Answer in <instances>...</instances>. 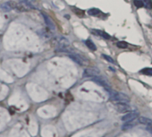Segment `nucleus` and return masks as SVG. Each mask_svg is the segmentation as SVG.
<instances>
[{"mask_svg":"<svg viewBox=\"0 0 152 137\" xmlns=\"http://www.w3.org/2000/svg\"><path fill=\"white\" fill-rule=\"evenodd\" d=\"M83 75L85 77H97L99 76V71L96 68H87L84 70Z\"/></svg>","mask_w":152,"mask_h":137,"instance_id":"nucleus-5","label":"nucleus"},{"mask_svg":"<svg viewBox=\"0 0 152 137\" xmlns=\"http://www.w3.org/2000/svg\"><path fill=\"white\" fill-rule=\"evenodd\" d=\"M88 14L90 15H92V16H96V15H99L100 14V10L98 9V8H91L88 11Z\"/></svg>","mask_w":152,"mask_h":137,"instance_id":"nucleus-13","label":"nucleus"},{"mask_svg":"<svg viewBox=\"0 0 152 137\" xmlns=\"http://www.w3.org/2000/svg\"><path fill=\"white\" fill-rule=\"evenodd\" d=\"M69 57H70L71 59H72L73 61H75L77 64H81V65H84V64H87L86 60H85L82 56H80V55H78V54L70 53V54H69Z\"/></svg>","mask_w":152,"mask_h":137,"instance_id":"nucleus-3","label":"nucleus"},{"mask_svg":"<svg viewBox=\"0 0 152 137\" xmlns=\"http://www.w3.org/2000/svg\"><path fill=\"white\" fill-rule=\"evenodd\" d=\"M85 43H86L87 47H88L90 49H91V50H96V49H97V48H96L95 44H94L91 40H87L85 41Z\"/></svg>","mask_w":152,"mask_h":137,"instance_id":"nucleus-15","label":"nucleus"},{"mask_svg":"<svg viewBox=\"0 0 152 137\" xmlns=\"http://www.w3.org/2000/svg\"><path fill=\"white\" fill-rule=\"evenodd\" d=\"M115 108L120 113H125V112L132 110V108L129 106L128 103H116L115 105Z\"/></svg>","mask_w":152,"mask_h":137,"instance_id":"nucleus-4","label":"nucleus"},{"mask_svg":"<svg viewBox=\"0 0 152 137\" xmlns=\"http://www.w3.org/2000/svg\"><path fill=\"white\" fill-rule=\"evenodd\" d=\"M1 9H3L5 12H9L12 10V7H10V5L8 3H5L1 6Z\"/></svg>","mask_w":152,"mask_h":137,"instance_id":"nucleus-16","label":"nucleus"},{"mask_svg":"<svg viewBox=\"0 0 152 137\" xmlns=\"http://www.w3.org/2000/svg\"><path fill=\"white\" fill-rule=\"evenodd\" d=\"M134 5L137 7H143V4H142V2H141V0H134Z\"/></svg>","mask_w":152,"mask_h":137,"instance_id":"nucleus-18","label":"nucleus"},{"mask_svg":"<svg viewBox=\"0 0 152 137\" xmlns=\"http://www.w3.org/2000/svg\"><path fill=\"white\" fill-rule=\"evenodd\" d=\"M138 116H139V113L136 112V111H132V112H130V113H127L126 115H124L122 117V121L130 122V121L135 120L136 118H138Z\"/></svg>","mask_w":152,"mask_h":137,"instance_id":"nucleus-6","label":"nucleus"},{"mask_svg":"<svg viewBox=\"0 0 152 137\" xmlns=\"http://www.w3.org/2000/svg\"><path fill=\"white\" fill-rule=\"evenodd\" d=\"M140 73L142 75H148V76H152V68L150 67H148V68H144L140 71Z\"/></svg>","mask_w":152,"mask_h":137,"instance_id":"nucleus-14","label":"nucleus"},{"mask_svg":"<svg viewBox=\"0 0 152 137\" xmlns=\"http://www.w3.org/2000/svg\"><path fill=\"white\" fill-rule=\"evenodd\" d=\"M106 91L109 93L110 95V100L116 103H129L130 99L127 95L122 93V92H115L113 90H111L110 88H107Z\"/></svg>","mask_w":152,"mask_h":137,"instance_id":"nucleus-1","label":"nucleus"},{"mask_svg":"<svg viewBox=\"0 0 152 137\" xmlns=\"http://www.w3.org/2000/svg\"><path fill=\"white\" fill-rule=\"evenodd\" d=\"M96 33V34H99V36H101V37H103L104 39H106V40H109L111 37H110V35H108L107 33H106V32H101V31H97V30H93V33Z\"/></svg>","mask_w":152,"mask_h":137,"instance_id":"nucleus-11","label":"nucleus"},{"mask_svg":"<svg viewBox=\"0 0 152 137\" xmlns=\"http://www.w3.org/2000/svg\"><path fill=\"white\" fill-rule=\"evenodd\" d=\"M103 57L107 61V62H109V63H112V64H115V61H114V59L112 58V57H110L109 56H107V55H103Z\"/></svg>","mask_w":152,"mask_h":137,"instance_id":"nucleus-19","label":"nucleus"},{"mask_svg":"<svg viewBox=\"0 0 152 137\" xmlns=\"http://www.w3.org/2000/svg\"><path fill=\"white\" fill-rule=\"evenodd\" d=\"M93 81H94L95 83H97L98 84H99V85L103 86L105 89L109 88V85H108L107 82V81H105L103 78H101V77H100V75H99V76H97V77H93Z\"/></svg>","mask_w":152,"mask_h":137,"instance_id":"nucleus-8","label":"nucleus"},{"mask_svg":"<svg viewBox=\"0 0 152 137\" xmlns=\"http://www.w3.org/2000/svg\"><path fill=\"white\" fill-rule=\"evenodd\" d=\"M135 125H136V124H135L134 120L130 121V122H125V124L123 125L122 129H123V130H128V129H130V128H132V127L135 126Z\"/></svg>","mask_w":152,"mask_h":137,"instance_id":"nucleus-10","label":"nucleus"},{"mask_svg":"<svg viewBox=\"0 0 152 137\" xmlns=\"http://www.w3.org/2000/svg\"><path fill=\"white\" fill-rule=\"evenodd\" d=\"M139 122L140 124L146 125L148 126H152V120L150 118H148L145 116H140V117H139Z\"/></svg>","mask_w":152,"mask_h":137,"instance_id":"nucleus-9","label":"nucleus"},{"mask_svg":"<svg viewBox=\"0 0 152 137\" xmlns=\"http://www.w3.org/2000/svg\"><path fill=\"white\" fill-rule=\"evenodd\" d=\"M42 16H43V19H44V21H45V23H46V25H47L50 30L54 31L56 27H55V23H54V22L52 21V19H51L48 15H47L46 14H44V13H42Z\"/></svg>","mask_w":152,"mask_h":137,"instance_id":"nucleus-7","label":"nucleus"},{"mask_svg":"<svg viewBox=\"0 0 152 137\" xmlns=\"http://www.w3.org/2000/svg\"><path fill=\"white\" fill-rule=\"evenodd\" d=\"M116 45L119 48H126L128 47V44L124 41H119V42H117Z\"/></svg>","mask_w":152,"mask_h":137,"instance_id":"nucleus-17","label":"nucleus"},{"mask_svg":"<svg viewBox=\"0 0 152 137\" xmlns=\"http://www.w3.org/2000/svg\"><path fill=\"white\" fill-rule=\"evenodd\" d=\"M143 7L148 9H152V0H141Z\"/></svg>","mask_w":152,"mask_h":137,"instance_id":"nucleus-12","label":"nucleus"},{"mask_svg":"<svg viewBox=\"0 0 152 137\" xmlns=\"http://www.w3.org/2000/svg\"><path fill=\"white\" fill-rule=\"evenodd\" d=\"M70 47V42L66 38H60V40H58L57 43V48H56V51L58 52H65L67 51V49Z\"/></svg>","mask_w":152,"mask_h":137,"instance_id":"nucleus-2","label":"nucleus"},{"mask_svg":"<svg viewBox=\"0 0 152 137\" xmlns=\"http://www.w3.org/2000/svg\"><path fill=\"white\" fill-rule=\"evenodd\" d=\"M147 130H148V131L152 133V126H148V127H147Z\"/></svg>","mask_w":152,"mask_h":137,"instance_id":"nucleus-20","label":"nucleus"}]
</instances>
